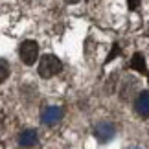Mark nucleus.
Masks as SVG:
<instances>
[{"instance_id":"nucleus-1","label":"nucleus","mask_w":149,"mask_h":149,"mask_svg":"<svg viewBox=\"0 0 149 149\" xmlns=\"http://www.w3.org/2000/svg\"><path fill=\"white\" fill-rule=\"evenodd\" d=\"M63 70V63L57 55H52V54H46L41 57V61H39V76L44 77V79H50L57 76Z\"/></svg>"},{"instance_id":"nucleus-2","label":"nucleus","mask_w":149,"mask_h":149,"mask_svg":"<svg viewBox=\"0 0 149 149\" xmlns=\"http://www.w3.org/2000/svg\"><path fill=\"white\" fill-rule=\"evenodd\" d=\"M19 55H20V61L24 63V65L31 66L35 65L37 57H39V44L35 41H22L20 46H19Z\"/></svg>"},{"instance_id":"nucleus-3","label":"nucleus","mask_w":149,"mask_h":149,"mask_svg":"<svg viewBox=\"0 0 149 149\" xmlns=\"http://www.w3.org/2000/svg\"><path fill=\"white\" fill-rule=\"evenodd\" d=\"M114 134H116V129H114V125L111 122H101V123L96 125V129H94V136L100 144L111 142L114 138Z\"/></svg>"},{"instance_id":"nucleus-4","label":"nucleus","mask_w":149,"mask_h":149,"mask_svg":"<svg viewBox=\"0 0 149 149\" xmlns=\"http://www.w3.org/2000/svg\"><path fill=\"white\" fill-rule=\"evenodd\" d=\"M63 120V109L61 107H54V105H50L46 107L42 111L41 114V122L44 125H48V127H52V125H55V123H59Z\"/></svg>"},{"instance_id":"nucleus-5","label":"nucleus","mask_w":149,"mask_h":149,"mask_svg":"<svg viewBox=\"0 0 149 149\" xmlns=\"http://www.w3.org/2000/svg\"><path fill=\"white\" fill-rule=\"evenodd\" d=\"M134 111L138 112L142 118H149V92L147 90L140 92L138 98L134 100Z\"/></svg>"},{"instance_id":"nucleus-6","label":"nucleus","mask_w":149,"mask_h":149,"mask_svg":"<svg viewBox=\"0 0 149 149\" xmlns=\"http://www.w3.org/2000/svg\"><path fill=\"white\" fill-rule=\"evenodd\" d=\"M37 142H39V134L35 129H24L19 134V144L22 147H33Z\"/></svg>"},{"instance_id":"nucleus-7","label":"nucleus","mask_w":149,"mask_h":149,"mask_svg":"<svg viewBox=\"0 0 149 149\" xmlns=\"http://www.w3.org/2000/svg\"><path fill=\"white\" fill-rule=\"evenodd\" d=\"M131 68L136 70V72H140V74H144V76H149L147 66H146V59H144V55H142L140 52H136V54L131 57Z\"/></svg>"},{"instance_id":"nucleus-8","label":"nucleus","mask_w":149,"mask_h":149,"mask_svg":"<svg viewBox=\"0 0 149 149\" xmlns=\"http://www.w3.org/2000/svg\"><path fill=\"white\" fill-rule=\"evenodd\" d=\"M9 76V66L6 61H0V83H4Z\"/></svg>"},{"instance_id":"nucleus-9","label":"nucleus","mask_w":149,"mask_h":149,"mask_svg":"<svg viewBox=\"0 0 149 149\" xmlns=\"http://www.w3.org/2000/svg\"><path fill=\"white\" fill-rule=\"evenodd\" d=\"M118 54H120V46H118V44H114V46H112V50L109 52V55H107L105 63H111V59H114V57H116Z\"/></svg>"},{"instance_id":"nucleus-10","label":"nucleus","mask_w":149,"mask_h":149,"mask_svg":"<svg viewBox=\"0 0 149 149\" xmlns=\"http://www.w3.org/2000/svg\"><path fill=\"white\" fill-rule=\"evenodd\" d=\"M127 6H129V9H131V11H134V9H138L140 0H127Z\"/></svg>"},{"instance_id":"nucleus-11","label":"nucleus","mask_w":149,"mask_h":149,"mask_svg":"<svg viewBox=\"0 0 149 149\" xmlns=\"http://www.w3.org/2000/svg\"><path fill=\"white\" fill-rule=\"evenodd\" d=\"M65 2H66V4H77L79 0H65Z\"/></svg>"}]
</instances>
